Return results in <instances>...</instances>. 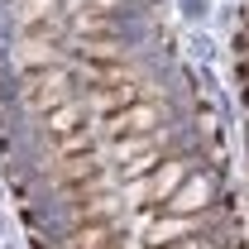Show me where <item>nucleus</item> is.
Returning <instances> with one entry per match:
<instances>
[{
  "label": "nucleus",
  "instance_id": "nucleus-1",
  "mask_svg": "<svg viewBox=\"0 0 249 249\" xmlns=\"http://www.w3.org/2000/svg\"><path fill=\"white\" fill-rule=\"evenodd\" d=\"M19 96L29 101L38 115H48L53 106L62 101H72L77 96V82H72V72H67V58L58 67H38V72H19Z\"/></svg>",
  "mask_w": 249,
  "mask_h": 249
},
{
  "label": "nucleus",
  "instance_id": "nucleus-2",
  "mask_svg": "<svg viewBox=\"0 0 249 249\" xmlns=\"http://www.w3.org/2000/svg\"><path fill=\"white\" fill-rule=\"evenodd\" d=\"M216 220H225L220 206L201 211V216H173V211H158V216L144 225V249H163V245H173V240H187V235H206Z\"/></svg>",
  "mask_w": 249,
  "mask_h": 249
},
{
  "label": "nucleus",
  "instance_id": "nucleus-3",
  "mask_svg": "<svg viewBox=\"0 0 249 249\" xmlns=\"http://www.w3.org/2000/svg\"><path fill=\"white\" fill-rule=\"evenodd\" d=\"M101 124V139L110 144V139H124V134H158L163 129V110H158V101H149V96H139L134 106H124V110H115V115H106Z\"/></svg>",
  "mask_w": 249,
  "mask_h": 249
},
{
  "label": "nucleus",
  "instance_id": "nucleus-4",
  "mask_svg": "<svg viewBox=\"0 0 249 249\" xmlns=\"http://www.w3.org/2000/svg\"><path fill=\"white\" fill-rule=\"evenodd\" d=\"M216 192H220L216 173H206V168L196 173V168H192V173L182 178V187H178L158 211H173V216H201V211H211V206H216Z\"/></svg>",
  "mask_w": 249,
  "mask_h": 249
},
{
  "label": "nucleus",
  "instance_id": "nucleus-5",
  "mask_svg": "<svg viewBox=\"0 0 249 249\" xmlns=\"http://www.w3.org/2000/svg\"><path fill=\"white\" fill-rule=\"evenodd\" d=\"M139 96H144V82L124 77V82H115V87H96V91H82V101H87L91 120H106V115H115V110H124V106H134Z\"/></svg>",
  "mask_w": 249,
  "mask_h": 249
},
{
  "label": "nucleus",
  "instance_id": "nucleus-6",
  "mask_svg": "<svg viewBox=\"0 0 249 249\" xmlns=\"http://www.w3.org/2000/svg\"><path fill=\"white\" fill-rule=\"evenodd\" d=\"M120 216L115 220H87V225H72L62 235V249H124L120 245Z\"/></svg>",
  "mask_w": 249,
  "mask_h": 249
},
{
  "label": "nucleus",
  "instance_id": "nucleus-7",
  "mask_svg": "<svg viewBox=\"0 0 249 249\" xmlns=\"http://www.w3.org/2000/svg\"><path fill=\"white\" fill-rule=\"evenodd\" d=\"M196 168V158L192 154H168V158H158V168L149 173V196H154V206H163L178 187H182V178Z\"/></svg>",
  "mask_w": 249,
  "mask_h": 249
},
{
  "label": "nucleus",
  "instance_id": "nucleus-8",
  "mask_svg": "<svg viewBox=\"0 0 249 249\" xmlns=\"http://www.w3.org/2000/svg\"><path fill=\"white\" fill-rule=\"evenodd\" d=\"M110 163H106V149H91V154H72V158H53V182L58 187H77L96 178V173H106Z\"/></svg>",
  "mask_w": 249,
  "mask_h": 249
},
{
  "label": "nucleus",
  "instance_id": "nucleus-9",
  "mask_svg": "<svg viewBox=\"0 0 249 249\" xmlns=\"http://www.w3.org/2000/svg\"><path fill=\"white\" fill-rule=\"evenodd\" d=\"M62 53L67 58H87V62H124L129 58L124 38H72V34H67Z\"/></svg>",
  "mask_w": 249,
  "mask_h": 249
},
{
  "label": "nucleus",
  "instance_id": "nucleus-10",
  "mask_svg": "<svg viewBox=\"0 0 249 249\" xmlns=\"http://www.w3.org/2000/svg\"><path fill=\"white\" fill-rule=\"evenodd\" d=\"M67 34H72V38H124V24L115 19V15L67 10Z\"/></svg>",
  "mask_w": 249,
  "mask_h": 249
},
{
  "label": "nucleus",
  "instance_id": "nucleus-11",
  "mask_svg": "<svg viewBox=\"0 0 249 249\" xmlns=\"http://www.w3.org/2000/svg\"><path fill=\"white\" fill-rule=\"evenodd\" d=\"M163 129L158 134H124V139H110V168H120V163H129V158H144V154H163Z\"/></svg>",
  "mask_w": 249,
  "mask_h": 249
},
{
  "label": "nucleus",
  "instance_id": "nucleus-12",
  "mask_svg": "<svg viewBox=\"0 0 249 249\" xmlns=\"http://www.w3.org/2000/svg\"><path fill=\"white\" fill-rule=\"evenodd\" d=\"M87 115H91V110H87V101H82V96H72V101H62V106H53V110L43 115V129H48L53 139H62V134L82 129V124H87Z\"/></svg>",
  "mask_w": 249,
  "mask_h": 249
},
{
  "label": "nucleus",
  "instance_id": "nucleus-13",
  "mask_svg": "<svg viewBox=\"0 0 249 249\" xmlns=\"http://www.w3.org/2000/svg\"><path fill=\"white\" fill-rule=\"evenodd\" d=\"M67 15V0H15V19H19V29H29V24H48V19H58Z\"/></svg>",
  "mask_w": 249,
  "mask_h": 249
},
{
  "label": "nucleus",
  "instance_id": "nucleus-14",
  "mask_svg": "<svg viewBox=\"0 0 249 249\" xmlns=\"http://www.w3.org/2000/svg\"><path fill=\"white\" fill-rule=\"evenodd\" d=\"M106 139H101V124H82V129H72V134H62L58 149H53V158H72V154H91V149H101Z\"/></svg>",
  "mask_w": 249,
  "mask_h": 249
},
{
  "label": "nucleus",
  "instance_id": "nucleus-15",
  "mask_svg": "<svg viewBox=\"0 0 249 249\" xmlns=\"http://www.w3.org/2000/svg\"><path fill=\"white\" fill-rule=\"evenodd\" d=\"M158 158H163V154H144V158H129V163H120V168H115V178H120V182H134V178H149V173L158 168Z\"/></svg>",
  "mask_w": 249,
  "mask_h": 249
},
{
  "label": "nucleus",
  "instance_id": "nucleus-16",
  "mask_svg": "<svg viewBox=\"0 0 249 249\" xmlns=\"http://www.w3.org/2000/svg\"><path fill=\"white\" fill-rule=\"evenodd\" d=\"M163 249H220V245H216V235L206 230V235H187V240H173V245H163Z\"/></svg>",
  "mask_w": 249,
  "mask_h": 249
}]
</instances>
